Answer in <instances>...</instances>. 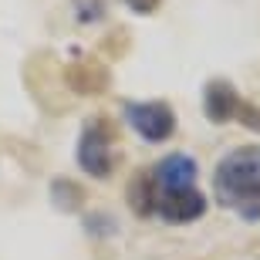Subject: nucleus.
Instances as JSON below:
<instances>
[{
  "label": "nucleus",
  "instance_id": "obj_1",
  "mask_svg": "<svg viewBox=\"0 0 260 260\" xmlns=\"http://www.w3.org/2000/svg\"><path fill=\"white\" fill-rule=\"evenodd\" d=\"M213 193L243 223L260 220V145H240L223 155L213 173Z\"/></svg>",
  "mask_w": 260,
  "mask_h": 260
},
{
  "label": "nucleus",
  "instance_id": "obj_2",
  "mask_svg": "<svg viewBox=\"0 0 260 260\" xmlns=\"http://www.w3.org/2000/svg\"><path fill=\"white\" fill-rule=\"evenodd\" d=\"M78 166L88 176H95V179H108L112 176L115 155H112V125L108 122L95 118V122L85 125V132L78 139Z\"/></svg>",
  "mask_w": 260,
  "mask_h": 260
},
{
  "label": "nucleus",
  "instance_id": "obj_3",
  "mask_svg": "<svg viewBox=\"0 0 260 260\" xmlns=\"http://www.w3.org/2000/svg\"><path fill=\"white\" fill-rule=\"evenodd\" d=\"M125 118L145 142H166L176 128V115L166 102H128Z\"/></svg>",
  "mask_w": 260,
  "mask_h": 260
},
{
  "label": "nucleus",
  "instance_id": "obj_4",
  "mask_svg": "<svg viewBox=\"0 0 260 260\" xmlns=\"http://www.w3.org/2000/svg\"><path fill=\"white\" fill-rule=\"evenodd\" d=\"M206 213V196L196 186H179V189H159L155 193V216H162L166 223L186 226L196 223Z\"/></svg>",
  "mask_w": 260,
  "mask_h": 260
},
{
  "label": "nucleus",
  "instance_id": "obj_5",
  "mask_svg": "<svg viewBox=\"0 0 260 260\" xmlns=\"http://www.w3.org/2000/svg\"><path fill=\"white\" fill-rule=\"evenodd\" d=\"M149 176H152L155 193H159V189L193 186L196 183V159H193V155H186V152H173V155H166L162 162L155 166V173H149Z\"/></svg>",
  "mask_w": 260,
  "mask_h": 260
},
{
  "label": "nucleus",
  "instance_id": "obj_6",
  "mask_svg": "<svg viewBox=\"0 0 260 260\" xmlns=\"http://www.w3.org/2000/svg\"><path fill=\"white\" fill-rule=\"evenodd\" d=\"M240 95L230 81H210L206 85V95H203V108H206V118L223 125V122H233L237 112H240Z\"/></svg>",
  "mask_w": 260,
  "mask_h": 260
},
{
  "label": "nucleus",
  "instance_id": "obj_7",
  "mask_svg": "<svg viewBox=\"0 0 260 260\" xmlns=\"http://www.w3.org/2000/svg\"><path fill=\"white\" fill-rule=\"evenodd\" d=\"M128 206L142 220L155 213V186H152V176L149 173H135L128 179Z\"/></svg>",
  "mask_w": 260,
  "mask_h": 260
},
{
  "label": "nucleus",
  "instance_id": "obj_8",
  "mask_svg": "<svg viewBox=\"0 0 260 260\" xmlns=\"http://www.w3.org/2000/svg\"><path fill=\"white\" fill-rule=\"evenodd\" d=\"M68 81H71V88H75V91H81V95H98V91H105L108 75L98 64L78 61L75 68H68Z\"/></svg>",
  "mask_w": 260,
  "mask_h": 260
},
{
  "label": "nucleus",
  "instance_id": "obj_9",
  "mask_svg": "<svg viewBox=\"0 0 260 260\" xmlns=\"http://www.w3.org/2000/svg\"><path fill=\"white\" fill-rule=\"evenodd\" d=\"M51 189H54V203H58V206H64V210H75L78 203H81V189H78L71 179H54V186H51Z\"/></svg>",
  "mask_w": 260,
  "mask_h": 260
},
{
  "label": "nucleus",
  "instance_id": "obj_10",
  "mask_svg": "<svg viewBox=\"0 0 260 260\" xmlns=\"http://www.w3.org/2000/svg\"><path fill=\"white\" fill-rule=\"evenodd\" d=\"M128 4H132V10H139V14H145V10L155 7V0H128Z\"/></svg>",
  "mask_w": 260,
  "mask_h": 260
}]
</instances>
